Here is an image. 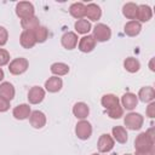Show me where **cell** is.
I'll list each match as a JSON object with an SVG mask.
<instances>
[{
	"mask_svg": "<svg viewBox=\"0 0 155 155\" xmlns=\"http://www.w3.org/2000/svg\"><path fill=\"white\" fill-rule=\"evenodd\" d=\"M15 94H16V90H15V87L11 82L4 81V82L0 84V97L11 102L15 98Z\"/></svg>",
	"mask_w": 155,
	"mask_h": 155,
	"instance_id": "cell-18",
	"label": "cell"
},
{
	"mask_svg": "<svg viewBox=\"0 0 155 155\" xmlns=\"http://www.w3.org/2000/svg\"><path fill=\"white\" fill-rule=\"evenodd\" d=\"M114 143H115V140L113 139V137L110 134H108V133L101 134L98 138V142H97L98 151L99 153H109L114 148Z\"/></svg>",
	"mask_w": 155,
	"mask_h": 155,
	"instance_id": "cell-7",
	"label": "cell"
},
{
	"mask_svg": "<svg viewBox=\"0 0 155 155\" xmlns=\"http://www.w3.org/2000/svg\"><path fill=\"white\" fill-rule=\"evenodd\" d=\"M10 109V101L0 97V113H5Z\"/></svg>",
	"mask_w": 155,
	"mask_h": 155,
	"instance_id": "cell-35",
	"label": "cell"
},
{
	"mask_svg": "<svg viewBox=\"0 0 155 155\" xmlns=\"http://www.w3.org/2000/svg\"><path fill=\"white\" fill-rule=\"evenodd\" d=\"M29 122L36 130L42 128L46 125V115L42 111H40V110H34V111L30 113Z\"/></svg>",
	"mask_w": 155,
	"mask_h": 155,
	"instance_id": "cell-11",
	"label": "cell"
},
{
	"mask_svg": "<svg viewBox=\"0 0 155 155\" xmlns=\"http://www.w3.org/2000/svg\"><path fill=\"white\" fill-rule=\"evenodd\" d=\"M85 7L86 5L82 2H74L69 7V13L76 19H82L85 17Z\"/></svg>",
	"mask_w": 155,
	"mask_h": 155,
	"instance_id": "cell-25",
	"label": "cell"
},
{
	"mask_svg": "<svg viewBox=\"0 0 155 155\" xmlns=\"http://www.w3.org/2000/svg\"><path fill=\"white\" fill-rule=\"evenodd\" d=\"M124 155H132V154H124Z\"/></svg>",
	"mask_w": 155,
	"mask_h": 155,
	"instance_id": "cell-40",
	"label": "cell"
},
{
	"mask_svg": "<svg viewBox=\"0 0 155 155\" xmlns=\"http://www.w3.org/2000/svg\"><path fill=\"white\" fill-rule=\"evenodd\" d=\"M137 8H138V5L137 4H134V2H126L122 6V15L126 18L131 19V21H136Z\"/></svg>",
	"mask_w": 155,
	"mask_h": 155,
	"instance_id": "cell-26",
	"label": "cell"
},
{
	"mask_svg": "<svg viewBox=\"0 0 155 155\" xmlns=\"http://www.w3.org/2000/svg\"><path fill=\"white\" fill-rule=\"evenodd\" d=\"M149 67H150V70H151V71H154V70H155V68H154V58H151V59H150Z\"/></svg>",
	"mask_w": 155,
	"mask_h": 155,
	"instance_id": "cell-37",
	"label": "cell"
},
{
	"mask_svg": "<svg viewBox=\"0 0 155 155\" xmlns=\"http://www.w3.org/2000/svg\"><path fill=\"white\" fill-rule=\"evenodd\" d=\"M94 47H96V40L93 39L92 35H88V34L84 35L78 42V48L84 53H88L93 51Z\"/></svg>",
	"mask_w": 155,
	"mask_h": 155,
	"instance_id": "cell-10",
	"label": "cell"
},
{
	"mask_svg": "<svg viewBox=\"0 0 155 155\" xmlns=\"http://www.w3.org/2000/svg\"><path fill=\"white\" fill-rule=\"evenodd\" d=\"M93 39L96 40V42H105L111 38V30L107 24L103 23H98L94 28H93Z\"/></svg>",
	"mask_w": 155,
	"mask_h": 155,
	"instance_id": "cell-4",
	"label": "cell"
},
{
	"mask_svg": "<svg viewBox=\"0 0 155 155\" xmlns=\"http://www.w3.org/2000/svg\"><path fill=\"white\" fill-rule=\"evenodd\" d=\"M75 134L81 140L88 139L92 134V125L87 120H80L75 126Z\"/></svg>",
	"mask_w": 155,
	"mask_h": 155,
	"instance_id": "cell-5",
	"label": "cell"
},
{
	"mask_svg": "<svg viewBox=\"0 0 155 155\" xmlns=\"http://www.w3.org/2000/svg\"><path fill=\"white\" fill-rule=\"evenodd\" d=\"M34 12H35L34 5L31 2H29V1H19L16 5V15L21 19H24V18L34 16Z\"/></svg>",
	"mask_w": 155,
	"mask_h": 155,
	"instance_id": "cell-6",
	"label": "cell"
},
{
	"mask_svg": "<svg viewBox=\"0 0 155 155\" xmlns=\"http://www.w3.org/2000/svg\"><path fill=\"white\" fill-rule=\"evenodd\" d=\"M137 98H139L144 103H150L155 99V90L151 86H144L139 90Z\"/></svg>",
	"mask_w": 155,
	"mask_h": 155,
	"instance_id": "cell-20",
	"label": "cell"
},
{
	"mask_svg": "<svg viewBox=\"0 0 155 155\" xmlns=\"http://www.w3.org/2000/svg\"><path fill=\"white\" fill-rule=\"evenodd\" d=\"M63 87V81L59 76H51L45 81V90L50 93H56Z\"/></svg>",
	"mask_w": 155,
	"mask_h": 155,
	"instance_id": "cell-12",
	"label": "cell"
},
{
	"mask_svg": "<svg viewBox=\"0 0 155 155\" xmlns=\"http://www.w3.org/2000/svg\"><path fill=\"white\" fill-rule=\"evenodd\" d=\"M78 40H79V38H78L76 33H74V31H67L61 38L62 46L67 50H74L78 46Z\"/></svg>",
	"mask_w": 155,
	"mask_h": 155,
	"instance_id": "cell-9",
	"label": "cell"
},
{
	"mask_svg": "<svg viewBox=\"0 0 155 155\" xmlns=\"http://www.w3.org/2000/svg\"><path fill=\"white\" fill-rule=\"evenodd\" d=\"M101 103H102V105H103L107 110H109V109H113V108H115L116 105H119V104H120V99H119L115 94H113V93H107V94H104V96L102 97Z\"/></svg>",
	"mask_w": 155,
	"mask_h": 155,
	"instance_id": "cell-24",
	"label": "cell"
},
{
	"mask_svg": "<svg viewBox=\"0 0 155 155\" xmlns=\"http://www.w3.org/2000/svg\"><path fill=\"white\" fill-rule=\"evenodd\" d=\"M19 42H21V46L23 48H31L35 46L36 44V40H35V36H34V31H27V30H23L19 35Z\"/></svg>",
	"mask_w": 155,
	"mask_h": 155,
	"instance_id": "cell-15",
	"label": "cell"
},
{
	"mask_svg": "<svg viewBox=\"0 0 155 155\" xmlns=\"http://www.w3.org/2000/svg\"><path fill=\"white\" fill-rule=\"evenodd\" d=\"M147 116L148 117H150V119H153V117H155V102H150L149 103V105L147 107Z\"/></svg>",
	"mask_w": 155,
	"mask_h": 155,
	"instance_id": "cell-34",
	"label": "cell"
},
{
	"mask_svg": "<svg viewBox=\"0 0 155 155\" xmlns=\"http://www.w3.org/2000/svg\"><path fill=\"white\" fill-rule=\"evenodd\" d=\"M5 78V74H4V70L0 68V84H1V81H2V79Z\"/></svg>",
	"mask_w": 155,
	"mask_h": 155,
	"instance_id": "cell-38",
	"label": "cell"
},
{
	"mask_svg": "<svg viewBox=\"0 0 155 155\" xmlns=\"http://www.w3.org/2000/svg\"><path fill=\"white\" fill-rule=\"evenodd\" d=\"M124 124H125L126 128L132 130V131H138L142 128V126L144 124V117L139 113L131 111V113L126 114V116L124 117Z\"/></svg>",
	"mask_w": 155,
	"mask_h": 155,
	"instance_id": "cell-2",
	"label": "cell"
},
{
	"mask_svg": "<svg viewBox=\"0 0 155 155\" xmlns=\"http://www.w3.org/2000/svg\"><path fill=\"white\" fill-rule=\"evenodd\" d=\"M74 28H75L78 34H84L85 35V34H88V31L92 29V25H91V23L87 19L82 18V19H78L75 22Z\"/></svg>",
	"mask_w": 155,
	"mask_h": 155,
	"instance_id": "cell-28",
	"label": "cell"
},
{
	"mask_svg": "<svg viewBox=\"0 0 155 155\" xmlns=\"http://www.w3.org/2000/svg\"><path fill=\"white\" fill-rule=\"evenodd\" d=\"M45 98V90L40 86H33L28 91V101L30 104H39Z\"/></svg>",
	"mask_w": 155,
	"mask_h": 155,
	"instance_id": "cell-8",
	"label": "cell"
},
{
	"mask_svg": "<svg viewBox=\"0 0 155 155\" xmlns=\"http://www.w3.org/2000/svg\"><path fill=\"white\" fill-rule=\"evenodd\" d=\"M8 62H10V53L6 50L0 48V67L8 64Z\"/></svg>",
	"mask_w": 155,
	"mask_h": 155,
	"instance_id": "cell-32",
	"label": "cell"
},
{
	"mask_svg": "<svg viewBox=\"0 0 155 155\" xmlns=\"http://www.w3.org/2000/svg\"><path fill=\"white\" fill-rule=\"evenodd\" d=\"M73 114L76 119H80V120H85L88 114H90V108L86 103L84 102H78L74 104L73 107Z\"/></svg>",
	"mask_w": 155,
	"mask_h": 155,
	"instance_id": "cell-17",
	"label": "cell"
},
{
	"mask_svg": "<svg viewBox=\"0 0 155 155\" xmlns=\"http://www.w3.org/2000/svg\"><path fill=\"white\" fill-rule=\"evenodd\" d=\"M7 39H8V31L5 27L0 25V47L4 46L6 42H7Z\"/></svg>",
	"mask_w": 155,
	"mask_h": 155,
	"instance_id": "cell-33",
	"label": "cell"
},
{
	"mask_svg": "<svg viewBox=\"0 0 155 155\" xmlns=\"http://www.w3.org/2000/svg\"><path fill=\"white\" fill-rule=\"evenodd\" d=\"M50 70L54 76H63L69 73V65L65 63H62V62H56V63L51 64Z\"/></svg>",
	"mask_w": 155,
	"mask_h": 155,
	"instance_id": "cell-27",
	"label": "cell"
},
{
	"mask_svg": "<svg viewBox=\"0 0 155 155\" xmlns=\"http://www.w3.org/2000/svg\"><path fill=\"white\" fill-rule=\"evenodd\" d=\"M29 67V62L27 58H23V57H18V58H15L10 62L8 64V71L12 74V75H21L23 73L27 71Z\"/></svg>",
	"mask_w": 155,
	"mask_h": 155,
	"instance_id": "cell-3",
	"label": "cell"
},
{
	"mask_svg": "<svg viewBox=\"0 0 155 155\" xmlns=\"http://www.w3.org/2000/svg\"><path fill=\"white\" fill-rule=\"evenodd\" d=\"M153 17V10L150 6L148 5H138L137 8V16L136 19H138V22H148L150 21Z\"/></svg>",
	"mask_w": 155,
	"mask_h": 155,
	"instance_id": "cell-19",
	"label": "cell"
},
{
	"mask_svg": "<svg viewBox=\"0 0 155 155\" xmlns=\"http://www.w3.org/2000/svg\"><path fill=\"white\" fill-rule=\"evenodd\" d=\"M108 111V116L110 117V119H120L121 116H124V108L119 104V105H116L115 108H113V109H109V110H107Z\"/></svg>",
	"mask_w": 155,
	"mask_h": 155,
	"instance_id": "cell-31",
	"label": "cell"
},
{
	"mask_svg": "<svg viewBox=\"0 0 155 155\" xmlns=\"http://www.w3.org/2000/svg\"><path fill=\"white\" fill-rule=\"evenodd\" d=\"M34 36H35V40L36 42L39 44H42L47 40L48 38V29L44 25H39L35 30H34Z\"/></svg>",
	"mask_w": 155,
	"mask_h": 155,
	"instance_id": "cell-30",
	"label": "cell"
},
{
	"mask_svg": "<svg viewBox=\"0 0 155 155\" xmlns=\"http://www.w3.org/2000/svg\"><path fill=\"white\" fill-rule=\"evenodd\" d=\"M39 25H40V22H39V18L35 15L31 16V17L21 19V27L27 31H34Z\"/></svg>",
	"mask_w": 155,
	"mask_h": 155,
	"instance_id": "cell-23",
	"label": "cell"
},
{
	"mask_svg": "<svg viewBox=\"0 0 155 155\" xmlns=\"http://www.w3.org/2000/svg\"><path fill=\"white\" fill-rule=\"evenodd\" d=\"M111 134H113V139L116 140L120 144H125L128 139L127 131L122 126H114L113 130H111Z\"/></svg>",
	"mask_w": 155,
	"mask_h": 155,
	"instance_id": "cell-21",
	"label": "cell"
},
{
	"mask_svg": "<svg viewBox=\"0 0 155 155\" xmlns=\"http://www.w3.org/2000/svg\"><path fill=\"white\" fill-rule=\"evenodd\" d=\"M142 30V24L138 21H128L125 27H124V31L127 36H137Z\"/></svg>",
	"mask_w": 155,
	"mask_h": 155,
	"instance_id": "cell-22",
	"label": "cell"
},
{
	"mask_svg": "<svg viewBox=\"0 0 155 155\" xmlns=\"http://www.w3.org/2000/svg\"><path fill=\"white\" fill-rule=\"evenodd\" d=\"M30 113H31L30 107H29V104H25V103L18 104L12 110V115L16 120H25L30 116Z\"/></svg>",
	"mask_w": 155,
	"mask_h": 155,
	"instance_id": "cell-13",
	"label": "cell"
},
{
	"mask_svg": "<svg viewBox=\"0 0 155 155\" xmlns=\"http://www.w3.org/2000/svg\"><path fill=\"white\" fill-rule=\"evenodd\" d=\"M134 155H154V149L153 150H147V151H136Z\"/></svg>",
	"mask_w": 155,
	"mask_h": 155,
	"instance_id": "cell-36",
	"label": "cell"
},
{
	"mask_svg": "<svg viewBox=\"0 0 155 155\" xmlns=\"http://www.w3.org/2000/svg\"><path fill=\"white\" fill-rule=\"evenodd\" d=\"M85 16L90 19V21H98L101 17H102V10L101 7L94 4V2H91V4H87L86 7H85Z\"/></svg>",
	"mask_w": 155,
	"mask_h": 155,
	"instance_id": "cell-14",
	"label": "cell"
},
{
	"mask_svg": "<svg viewBox=\"0 0 155 155\" xmlns=\"http://www.w3.org/2000/svg\"><path fill=\"white\" fill-rule=\"evenodd\" d=\"M92 155H101V154H97V153H96V154H92Z\"/></svg>",
	"mask_w": 155,
	"mask_h": 155,
	"instance_id": "cell-39",
	"label": "cell"
},
{
	"mask_svg": "<svg viewBox=\"0 0 155 155\" xmlns=\"http://www.w3.org/2000/svg\"><path fill=\"white\" fill-rule=\"evenodd\" d=\"M121 104H122V108H125L127 110H133L138 104V98L134 93L126 92L121 97Z\"/></svg>",
	"mask_w": 155,
	"mask_h": 155,
	"instance_id": "cell-16",
	"label": "cell"
},
{
	"mask_svg": "<svg viewBox=\"0 0 155 155\" xmlns=\"http://www.w3.org/2000/svg\"><path fill=\"white\" fill-rule=\"evenodd\" d=\"M124 68L128 71V73H137L140 68V63L137 58L134 57H128L124 61Z\"/></svg>",
	"mask_w": 155,
	"mask_h": 155,
	"instance_id": "cell-29",
	"label": "cell"
},
{
	"mask_svg": "<svg viewBox=\"0 0 155 155\" xmlns=\"http://www.w3.org/2000/svg\"><path fill=\"white\" fill-rule=\"evenodd\" d=\"M136 151H147L154 149V134L153 128L147 132H140L134 139Z\"/></svg>",
	"mask_w": 155,
	"mask_h": 155,
	"instance_id": "cell-1",
	"label": "cell"
}]
</instances>
